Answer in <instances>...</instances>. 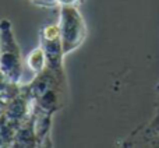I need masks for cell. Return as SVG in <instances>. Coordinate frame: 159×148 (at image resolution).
<instances>
[{
	"mask_svg": "<svg viewBox=\"0 0 159 148\" xmlns=\"http://www.w3.org/2000/svg\"><path fill=\"white\" fill-rule=\"evenodd\" d=\"M32 102V108L48 115H55L66 106L67 77L64 70L46 69L35 74L34 80L25 85Z\"/></svg>",
	"mask_w": 159,
	"mask_h": 148,
	"instance_id": "1",
	"label": "cell"
},
{
	"mask_svg": "<svg viewBox=\"0 0 159 148\" xmlns=\"http://www.w3.org/2000/svg\"><path fill=\"white\" fill-rule=\"evenodd\" d=\"M17 129H18V126L16 123H13L0 110V148L13 147Z\"/></svg>",
	"mask_w": 159,
	"mask_h": 148,
	"instance_id": "8",
	"label": "cell"
},
{
	"mask_svg": "<svg viewBox=\"0 0 159 148\" xmlns=\"http://www.w3.org/2000/svg\"><path fill=\"white\" fill-rule=\"evenodd\" d=\"M27 64L34 74H39L46 69V58H45V53L41 46L35 48L30 52V55L27 56Z\"/></svg>",
	"mask_w": 159,
	"mask_h": 148,
	"instance_id": "9",
	"label": "cell"
},
{
	"mask_svg": "<svg viewBox=\"0 0 159 148\" xmlns=\"http://www.w3.org/2000/svg\"><path fill=\"white\" fill-rule=\"evenodd\" d=\"M13 147H16V148H36L38 147V140H36L35 129H34L32 113H31V116L27 120L22 122L18 126Z\"/></svg>",
	"mask_w": 159,
	"mask_h": 148,
	"instance_id": "7",
	"label": "cell"
},
{
	"mask_svg": "<svg viewBox=\"0 0 159 148\" xmlns=\"http://www.w3.org/2000/svg\"><path fill=\"white\" fill-rule=\"evenodd\" d=\"M85 0H57V7H80L84 4Z\"/></svg>",
	"mask_w": 159,
	"mask_h": 148,
	"instance_id": "10",
	"label": "cell"
},
{
	"mask_svg": "<svg viewBox=\"0 0 159 148\" xmlns=\"http://www.w3.org/2000/svg\"><path fill=\"white\" fill-rule=\"evenodd\" d=\"M31 2H32V0H31Z\"/></svg>",
	"mask_w": 159,
	"mask_h": 148,
	"instance_id": "13",
	"label": "cell"
},
{
	"mask_svg": "<svg viewBox=\"0 0 159 148\" xmlns=\"http://www.w3.org/2000/svg\"><path fill=\"white\" fill-rule=\"evenodd\" d=\"M155 110L159 112V82L155 87Z\"/></svg>",
	"mask_w": 159,
	"mask_h": 148,
	"instance_id": "12",
	"label": "cell"
},
{
	"mask_svg": "<svg viewBox=\"0 0 159 148\" xmlns=\"http://www.w3.org/2000/svg\"><path fill=\"white\" fill-rule=\"evenodd\" d=\"M32 3L35 6H39V7H48V8L57 7V0H32Z\"/></svg>",
	"mask_w": 159,
	"mask_h": 148,
	"instance_id": "11",
	"label": "cell"
},
{
	"mask_svg": "<svg viewBox=\"0 0 159 148\" xmlns=\"http://www.w3.org/2000/svg\"><path fill=\"white\" fill-rule=\"evenodd\" d=\"M52 115L43 113L32 108V119H34V129H35L38 147L49 148L53 147L52 143Z\"/></svg>",
	"mask_w": 159,
	"mask_h": 148,
	"instance_id": "6",
	"label": "cell"
},
{
	"mask_svg": "<svg viewBox=\"0 0 159 148\" xmlns=\"http://www.w3.org/2000/svg\"><path fill=\"white\" fill-rule=\"evenodd\" d=\"M117 144L124 148H159V112L155 110L151 119L135 127Z\"/></svg>",
	"mask_w": 159,
	"mask_h": 148,
	"instance_id": "5",
	"label": "cell"
},
{
	"mask_svg": "<svg viewBox=\"0 0 159 148\" xmlns=\"http://www.w3.org/2000/svg\"><path fill=\"white\" fill-rule=\"evenodd\" d=\"M59 14V28L63 50L64 55H69L84 44L88 35V28L77 7H60Z\"/></svg>",
	"mask_w": 159,
	"mask_h": 148,
	"instance_id": "3",
	"label": "cell"
},
{
	"mask_svg": "<svg viewBox=\"0 0 159 148\" xmlns=\"http://www.w3.org/2000/svg\"><path fill=\"white\" fill-rule=\"evenodd\" d=\"M39 46L42 48L45 58H46V67L53 70H64L63 60L66 55H64L63 50L59 24H49L41 28V31H39Z\"/></svg>",
	"mask_w": 159,
	"mask_h": 148,
	"instance_id": "4",
	"label": "cell"
},
{
	"mask_svg": "<svg viewBox=\"0 0 159 148\" xmlns=\"http://www.w3.org/2000/svg\"><path fill=\"white\" fill-rule=\"evenodd\" d=\"M24 63L22 53L13 31L10 20L0 21V73L11 82L21 81Z\"/></svg>",
	"mask_w": 159,
	"mask_h": 148,
	"instance_id": "2",
	"label": "cell"
}]
</instances>
